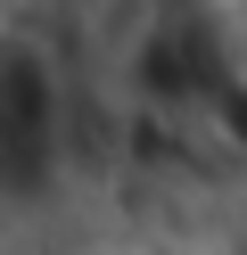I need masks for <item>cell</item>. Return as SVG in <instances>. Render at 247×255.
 <instances>
[{
	"mask_svg": "<svg viewBox=\"0 0 247 255\" xmlns=\"http://www.w3.org/2000/svg\"><path fill=\"white\" fill-rule=\"evenodd\" d=\"M66 140V74L41 33L0 17V181H41Z\"/></svg>",
	"mask_w": 247,
	"mask_h": 255,
	"instance_id": "obj_1",
	"label": "cell"
},
{
	"mask_svg": "<svg viewBox=\"0 0 247 255\" xmlns=\"http://www.w3.org/2000/svg\"><path fill=\"white\" fill-rule=\"evenodd\" d=\"M0 17H8V0H0Z\"/></svg>",
	"mask_w": 247,
	"mask_h": 255,
	"instance_id": "obj_2",
	"label": "cell"
}]
</instances>
